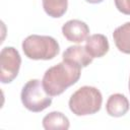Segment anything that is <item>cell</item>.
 I'll return each instance as SVG.
<instances>
[{
  "label": "cell",
  "mask_w": 130,
  "mask_h": 130,
  "mask_svg": "<svg viewBox=\"0 0 130 130\" xmlns=\"http://www.w3.org/2000/svg\"><path fill=\"white\" fill-rule=\"evenodd\" d=\"M103 95L93 86L84 85L78 88L69 99V109L76 116H87L98 113L102 108Z\"/></svg>",
  "instance_id": "cell-2"
},
{
  "label": "cell",
  "mask_w": 130,
  "mask_h": 130,
  "mask_svg": "<svg viewBox=\"0 0 130 130\" xmlns=\"http://www.w3.org/2000/svg\"><path fill=\"white\" fill-rule=\"evenodd\" d=\"M81 75V67L62 61L46 70L42 83L51 96L63 93L69 86L75 84Z\"/></svg>",
  "instance_id": "cell-1"
},
{
  "label": "cell",
  "mask_w": 130,
  "mask_h": 130,
  "mask_svg": "<svg viewBox=\"0 0 130 130\" xmlns=\"http://www.w3.org/2000/svg\"><path fill=\"white\" fill-rule=\"evenodd\" d=\"M62 34L65 39L71 43L80 44L89 36L88 25L79 19H70L62 26Z\"/></svg>",
  "instance_id": "cell-6"
},
{
  "label": "cell",
  "mask_w": 130,
  "mask_h": 130,
  "mask_svg": "<svg viewBox=\"0 0 130 130\" xmlns=\"http://www.w3.org/2000/svg\"><path fill=\"white\" fill-rule=\"evenodd\" d=\"M128 87H129V92H130V78H129V83H128Z\"/></svg>",
  "instance_id": "cell-15"
},
{
  "label": "cell",
  "mask_w": 130,
  "mask_h": 130,
  "mask_svg": "<svg viewBox=\"0 0 130 130\" xmlns=\"http://www.w3.org/2000/svg\"><path fill=\"white\" fill-rule=\"evenodd\" d=\"M21 57L13 47H5L0 52V80L2 83H10L19 72Z\"/></svg>",
  "instance_id": "cell-5"
},
{
  "label": "cell",
  "mask_w": 130,
  "mask_h": 130,
  "mask_svg": "<svg viewBox=\"0 0 130 130\" xmlns=\"http://www.w3.org/2000/svg\"><path fill=\"white\" fill-rule=\"evenodd\" d=\"M129 101L122 93L111 94L106 103V111L112 117H122L129 111Z\"/></svg>",
  "instance_id": "cell-9"
},
{
  "label": "cell",
  "mask_w": 130,
  "mask_h": 130,
  "mask_svg": "<svg viewBox=\"0 0 130 130\" xmlns=\"http://www.w3.org/2000/svg\"><path fill=\"white\" fill-rule=\"evenodd\" d=\"M43 127L46 130H67L70 127V123L63 113L54 111L43 118Z\"/></svg>",
  "instance_id": "cell-11"
},
{
  "label": "cell",
  "mask_w": 130,
  "mask_h": 130,
  "mask_svg": "<svg viewBox=\"0 0 130 130\" xmlns=\"http://www.w3.org/2000/svg\"><path fill=\"white\" fill-rule=\"evenodd\" d=\"M43 7L49 16L59 18L65 14L68 7V0H43Z\"/></svg>",
  "instance_id": "cell-12"
},
{
  "label": "cell",
  "mask_w": 130,
  "mask_h": 130,
  "mask_svg": "<svg viewBox=\"0 0 130 130\" xmlns=\"http://www.w3.org/2000/svg\"><path fill=\"white\" fill-rule=\"evenodd\" d=\"M116 8L123 14L130 15V0H114Z\"/></svg>",
  "instance_id": "cell-13"
},
{
  "label": "cell",
  "mask_w": 130,
  "mask_h": 130,
  "mask_svg": "<svg viewBox=\"0 0 130 130\" xmlns=\"http://www.w3.org/2000/svg\"><path fill=\"white\" fill-rule=\"evenodd\" d=\"M21 47L24 55L32 60H51L60 51L58 42L50 36L30 35L24 39Z\"/></svg>",
  "instance_id": "cell-3"
},
{
  "label": "cell",
  "mask_w": 130,
  "mask_h": 130,
  "mask_svg": "<svg viewBox=\"0 0 130 130\" xmlns=\"http://www.w3.org/2000/svg\"><path fill=\"white\" fill-rule=\"evenodd\" d=\"M85 1L88 2V3H91V4H98V3L103 2L104 0H85Z\"/></svg>",
  "instance_id": "cell-14"
},
{
  "label": "cell",
  "mask_w": 130,
  "mask_h": 130,
  "mask_svg": "<svg viewBox=\"0 0 130 130\" xmlns=\"http://www.w3.org/2000/svg\"><path fill=\"white\" fill-rule=\"evenodd\" d=\"M113 39L120 52L130 54V21L118 26L113 32Z\"/></svg>",
  "instance_id": "cell-10"
},
{
  "label": "cell",
  "mask_w": 130,
  "mask_h": 130,
  "mask_svg": "<svg viewBox=\"0 0 130 130\" xmlns=\"http://www.w3.org/2000/svg\"><path fill=\"white\" fill-rule=\"evenodd\" d=\"M21 103L28 111L39 113L52 104V96L47 93L43 83L39 79L28 80L21 89Z\"/></svg>",
  "instance_id": "cell-4"
},
{
  "label": "cell",
  "mask_w": 130,
  "mask_h": 130,
  "mask_svg": "<svg viewBox=\"0 0 130 130\" xmlns=\"http://www.w3.org/2000/svg\"><path fill=\"white\" fill-rule=\"evenodd\" d=\"M85 50L92 58H101L105 56L110 49L109 41L102 34H94L85 40Z\"/></svg>",
  "instance_id": "cell-8"
},
{
  "label": "cell",
  "mask_w": 130,
  "mask_h": 130,
  "mask_svg": "<svg viewBox=\"0 0 130 130\" xmlns=\"http://www.w3.org/2000/svg\"><path fill=\"white\" fill-rule=\"evenodd\" d=\"M63 61L72 63L74 65H77L81 68L86 67L92 62V57L87 53L85 50V47L76 45V46H70L68 47L62 55Z\"/></svg>",
  "instance_id": "cell-7"
}]
</instances>
